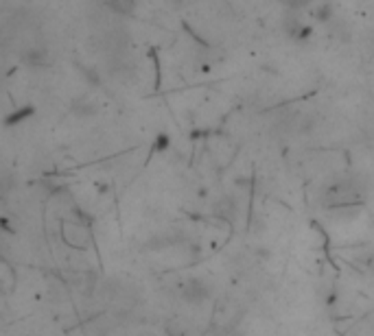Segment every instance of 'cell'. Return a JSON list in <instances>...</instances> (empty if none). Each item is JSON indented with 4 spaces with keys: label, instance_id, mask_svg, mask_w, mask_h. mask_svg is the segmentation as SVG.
<instances>
[{
    "label": "cell",
    "instance_id": "cell-3",
    "mask_svg": "<svg viewBox=\"0 0 374 336\" xmlns=\"http://www.w3.org/2000/svg\"><path fill=\"white\" fill-rule=\"evenodd\" d=\"M283 3H285L289 9H305L307 5L313 3V0H283Z\"/></svg>",
    "mask_w": 374,
    "mask_h": 336
},
{
    "label": "cell",
    "instance_id": "cell-1",
    "mask_svg": "<svg viewBox=\"0 0 374 336\" xmlns=\"http://www.w3.org/2000/svg\"><path fill=\"white\" fill-rule=\"evenodd\" d=\"M322 206L333 210H346V208H359L361 206V192L351 182H337L333 186H327L322 192Z\"/></svg>",
    "mask_w": 374,
    "mask_h": 336
},
{
    "label": "cell",
    "instance_id": "cell-2",
    "mask_svg": "<svg viewBox=\"0 0 374 336\" xmlns=\"http://www.w3.org/2000/svg\"><path fill=\"white\" fill-rule=\"evenodd\" d=\"M179 297H182L184 302L190 304V306H199L210 297V284L206 280H201V278L186 280L182 284V288H179Z\"/></svg>",
    "mask_w": 374,
    "mask_h": 336
}]
</instances>
